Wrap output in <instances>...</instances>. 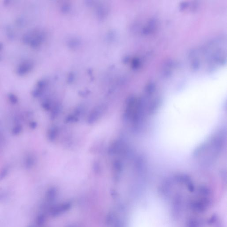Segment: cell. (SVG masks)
Masks as SVG:
<instances>
[{"instance_id": "1", "label": "cell", "mask_w": 227, "mask_h": 227, "mask_svg": "<svg viewBox=\"0 0 227 227\" xmlns=\"http://www.w3.org/2000/svg\"><path fill=\"white\" fill-rule=\"evenodd\" d=\"M21 127L20 126H17V127H15L14 130H13V133L14 134H18L21 131Z\"/></svg>"}, {"instance_id": "2", "label": "cell", "mask_w": 227, "mask_h": 227, "mask_svg": "<svg viewBox=\"0 0 227 227\" xmlns=\"http://www.w3.org/2000/svg\"><path fill=\"white\" fill-rule=\"evenodd\" d=\"M7 172H8V169L7 168H4V169H3L1 173V176H0L1 178H3V177L6 176Z\"/></svg>"}, {"instance_id": "3", "label": "cell", "mask_w": 227, "mask_h": 227, "mask_svg": "<svg viewBox=\"0 0 227 227\" xmlns=\"http://www.w3.org/2000/svg\"><path fill=\"white\" fill-rule=\"evenodd\" d=\"M10 99H11L12 102L14 103L16 102V101H17V98L14 97V96H13H13H11V97H10Z\"/></svg>"}]
</instances>
